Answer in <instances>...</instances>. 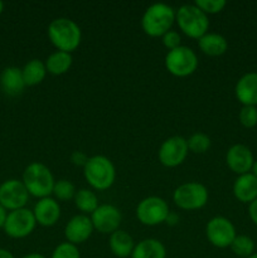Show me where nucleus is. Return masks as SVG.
<instances>
[{
	"label": "nucleus",
	"mask_w": 257,
	"mask_h": 258,
	"mask_svg": "<svg viewBox=\"0 0 257 258\" xmlns=\"http://www.w3.org/2000/svg\"><path fill=\"white\" fill-rule=\"evenodd\" d=\"M90 218L96 231L102 234H112L113 232L118 231V227L122 221V214L115 206L101 204L91 214Z\"/></svg>",
	"instance_id": "nucleus-13"
},
{
	"label": "nucleus",
	"mask_w": 257,
	"mask_h": 258,
	"mask_svg": "<svg viewBox=\"0 0 257 258\" xmlns=\"http://www.w3.org/2000/svg\"><path fill=\"white\" fill-rule=\"evenodd\" d=\"M175 20L179 29L189 38L199 39L208 33V15L194 4L181 5L175 12Z\"/></svg>",
	"instance_id": "nucleus-5"
},
{
	"label": "nucleus",
	"mask_w": 257,
	"mask_h": 258,
	"mask_svg": "<svg viewBox=\"0 0 257 258\" xmlns=\"http://www.w3.org/2000/svg\"><path fill=\"white\" fill-rule=\"evenodd\" d=\"M188 143L183 136H171L159 149V161L166 168H175L183 164L188 155Z\"/></svg>",
	"instance_id": "nucleus-12"
},
{
	"label": "nucleus",
	"mask_w": 257,
	"mask_h": 258,
	"mask_svg": "<svg viewBox=\"0 0 257 258\" xmlns=\"http://www.w3.org/2000/svg\"><path fill=\"white\" fill-rule=\"evenodd\" d=\"M133 258H165L166 249L165 246L159 239L146 238L135 244Z\"/></svg>",
	"instance_id": "nucleus-22"
},
{
	"label": "nucleus",
	"mask_w": 257,
	"mask_h": 258,
	"mask_svg": "<svg viewBox=\"0 0 257 258\" xmlns=\"http://www.w3.org/2000/svg\"><path fill=\"white\" fill-rule=\"evenodd\" d=\"M76 191L77 190H76V186L72 181L62 179V180L55 181L54 186H53L52 194L55 197V199H58V201L67 202L75 198Z\"/></svg>",
	"instance_id": "nucleus-27"
},
{
	"label": "nucleus",
	"mask_w": 257,
	"mask_h": 258,
	"mask_svg": "<svg viewBox=\"0 0 257 258\" xmlns=\"http://www.w3.org/2000/svg\"><path fill=\"white\" fill-rule=\"evenodd\" d=\"M175 22V10L164 3L150 5L141 18V27L149 37H163Z\"/></svg>",
	"instance_id": "nucleus-2"
},
{
	"label": "nucleus",
	"mask_w": 257,
	"mask_h": 258,
	"mask_svg": "<svg viewBox=\"0 0 257 258\" xmlns=\"http://www.w3.org/2000/svg\"><path fill=\"white\" fill-rule=\"evenodd\" d=\"M180 43H181V38L179 35L178 32L175 30H169L168 33L163 35V44L168 48L169 50L171 49H175V48L180 47Z\"/></svg>",
	"instance_id": "nucleus-32"
},
{
	"label": "nucleus",
	"mask_w": 257,
	"mask_h": 258,
	"mask_svg": "<svg viewBox=\"0 0 257 258\" xmlns=\"http://www.w3.org/2000/svg\"><path fill=\"white\" fill-rule=\"evenodd\" d=\"M178 221H179L178 216H176L175 213H171V212H170L165 222H166V223H168V224H171V226H174V224H175Z\"/></svg>",
	"instance_id": "nucleus-36"
},
{
	"label": "nucleus",
	"mask_w": 257,
	"mask_h": 258,
	"mask_svg": "<svg viewBox=\"0 0 257 258\" xmlns=\"http://www.w3.org/2000/svg\"><path fill=\"white\" fill-rule=\"evenodd\" d=\"M37 221L33 211L28 208H20L8 213L7 222L4 224V232L15 239L25 238L34 231Z\"/></svg>",
	"instance_id": "nucleus-9"
},
{
	"label": "nucleus",
	"mask_w": 257,
	"mask_h": 258,
	"mask_svg": "<svg viewBox=\"0 0 257 258\" xmlns=\"http://www.w3.org/2000/svg\"><path fill=\"white\" fill-rule=\"evenodd\" d=\"M208 198V189L197 181L181 184L174 190L173 194L175 206L183 211H198L206 206Z\"/></svg>",
	"instance_id": "nucleus-7"
},
{
	"label": "nucleus",
	"mask_w": 257,
	"mask_h": 258,
	"mask_svg": "<svg viewBox=\"0 0 257 258\" xmlns=\"http://www.w3.org/2000/svg\"><path fill=\"white\" fill-rule=\"evenodd\" d=\"M108 247H110L111 252L118 258H126L133 254L134 248H135V243H134L133 237L125 231L113 232L110 234V241H108Z\"/></svg>",
	"instance_id": "nucleus-21"
},
{
	"label": "nucleus",
	"mask_w": 257,
	"mask_h": 258,
	"mask_svg": "<svg viewBox=\"0 0 257 258\" xmlns=\"http://www.w3.org/2000/svg\"><path fill=\"white\" fill-rule=\"evenodd\" d=\"M234 95L243 106H257V72H248L236 83Z\"/></svg>",
	"instance_id": "nucleus-17"
},
{
	"label": "nucleus",
	"mask_w": 257,
	"mask_h": 258,
	"mask_svg": "<svg viewBox=\"0 0 257 258\" xmlns=\"http://www.w3.org/2000/svg\"><path fill=\"white\" fill-rule=\"evenodd\" d=\"M0 86L4 93L9 96H18L25 87L22 70L18 67H7L0 75Z\"/></svg>",
	"instance_id": "nucleus-19"
},
{
	"label": "nucleus",
	"mask_w": 257,
	"mask_h": 258,
	"mask_svg": "<svg viewBox=\"0 0 257 258\" xmlns=\"http://www.w3.org/2000/svg\"><path fill=\"white\" fill-rule=\"evenodd\" d=\"M207 239L217 248L231 247L232 242L236 238V228L233 223L226 217H214L206 226Z\"/></svg>",
	"instance_id": "nucleus-10"
},
{
	"label": "nucleus",
	"mask_w": 257,
	"mask_h": 258,
	"mask_svg": "<svg viewBox=\"0 0 257 258\" xmlns=\"http://www.w3.org/2000/svg\"><path fill=\"white\" fill-rule=\"evenodd\" d=\"M251 173L253 174L254 176H256L257 178V160H254V163H253V165H252V169H251Z\"/></svg>",
	"instance_id": "nucleus-39"
},
{
	"label": "nucleus",
	"mask_w": 257,
	"mask_h": 258,
	"mask_svg": "<svg viewBox=\"0 0 257 258\" xmlns=\"http://www.w3.org/2000/svg\"><path fill=\"white\" fill-rule=\"evenodd\" d=\"M50 43L60 52L72 53L77 49L82 39V32L76 22L68 18H57L52 20L47 29Z\"/></svg>",
	"instance_id": "nucleus-1"
},
{
	"label": "nucleus",
	"mask_w": 257,
	"mask_h": 258,
	"mask_svg": "<svg viewBox=\"0 0 257 258\" xmlns=\"http://www.w3.org/2000/svg\"><path fill=\"white\" fill-rule=\"evenodd\" d=\"M165 68L175 77H188L198 68V57L191 48L186 45L171 49L165 55Z\"/></svg>",
	"instance_id": "nucleus-6"
},
{
	"label": "nucleus",
	"mask_w": 257,
	"mask_h": 258,
	"mask_svg": "<svg viewBox=\"0 0 257 258\" xmlns=\"http://www.w3.org/2000/svg\"><path fill=\"white\" fill-rule=\"evenodd\" d=\"M75 201V206L77 207L78 211L82 212L83 214H92L96 209L98 208V198L92 190L90 189H80L76 191V196L73 198Z\"/></svg>",
	"instance_id": "nucleus-25"
},
{
	"label": "nucleus",
	"mask_w": 257,
	"mask_h": 258,
	"mask_svg": "<svg viewBox=\"0 0 257 258\" xmlns=\"http://www.w3.org/2000/svg\"><path fill=\"white\" fill-rule=\"evenodd\" d=\"M0 258H15L13 256L12 252H9L8 249L0 248Z\"/></svg>",
	"instance_id": "nucleus-37"
},
{
	"label": "nucleus",
	"mask_w": 257,
	"mask_h": 258,
	"mask_svg": "<svg viewBox=\"0 0 257 258\" xmlns=\"http://www.w3.org/2000/svg\"><path fill=\"white\" fill-rule=\"evenodd\" d=\"M50 258H81V253L76 244L63 242L55 247Z\"/></svg>",
	"instance_id": "nucleus-29"
},
{
	"label": "nucleus",
	"mask_w": 257,
	"mask_h": 258,
	"mask_svg": "<svg viewBox=\"0 0 257 258\" xmlns=\"http://www.w3.org/2000/svg\"><path fill=\"white\" fill-rule=\"evenodd\" d=\"M86 181L95 190H107L112 186L116 179V169L112 161L103 155H95L88 158L83 168Z\"/></svg>",
	"instance_id": "nucleus-3"
},
{
	"label": "nucleus",
	"mask_w": 257,
	"mask_h": 258,
	"mask_svg": "<svg viewBox=\"0 0 257 258\" xmlns=\"http://www.w3.org/2000/svg\"><path fill=\"white\" fill-rule=\"evenodd\" d=\"M169 213L168 203L159 197H148L136 207V218L144 226L153 227L164 223Z\"/></svg>",
	"instance_id": "nucleus-8"
},
{
	"label": "nucleus",
	"mask_w": 257,
	"mask_h": 258,
	"mask_svg": "<svg viewBox=\"0 0 257 258\" xmlns=\"http://www.w3.org/2000/svg\"><path fill=\"white\" fill-rule=\"evenodd\" d=\"M231 249L236 256L247 258L254 253V242L251 237L239 234L232 242Z\"/></svg>",
	"instance_id": "nucleus-26"
},
{
	"label": "nucleus",
	"mask_w": 257,
	"mask_h": 258,
	"mask_svg": "<svg viewBox=\"0 0 257 258\" xmlns=\"http://www.w3.org/2000/svg\"><path fill=\"white\" fill-rule=\"evenodd\" d=\"M247 258H257V253H256V252H254L253 254H251V256H249V257H247Z\"/></svg>",
	"instance_id": "nucleus-41"
},
{
	"label": "nucleus",
	"mask_w": 257,
	"mask_h": 258,
	"mask_svg": "<svg viewBox=\"0 0 257 258\" xmlns=\"http://www.w3.org/2000/svg\"><path fill=\"white\" fill-rule=\"evenodd\" d=\"M233 194L241 203L251 204L257 199V178L252 173L238 175L233 184Z\"/></svg>",
	"instance_id": "nucleus-18"
},
{
	"label": "nucleus",
	"mask_w": 257,
	"mask_h": 258,
	"mask_svg": "<svg viewBox=\"0 0 257 258\" xmlns=\"http://www.w3.org/2000/svg\"><path fill=\"white\" fill-rule=\"evenodd\" d=\"M22 258H45V257L43 256V254H40V253H29V254H27V256H24Z\"/></svg>",
	"instance_id": "nucleus-38"
},
{
	"label": "nucleus",
	"mask_w": 257,
	"mask_h": 258,
	"mask_svg": "<svg viewBox=\"0 0 257 258\" xmlns=\"http://www.w3.org/2000/svg\"><path fill=\"white\" fill-rule=\"evenodd\" d=\"M73 58L71 53L60 52V50H55L54 53L47 58L44 62L45 68H47V73H50L53 76H60L65 75L70 71L71 66H72Z\"/></svg>",
	"instance_id": "nucleus-23"
},
{
	"label": "nucleus",
	"mask_w": 257,
	"mask_h": 258,
	"mask_svg": "<svg viewBox=\"0 0 257 258\" xmlns=\"http://www.w3.org/2000/svg\"><path fill=\"white\" fill-rule=\"evenodd\" d=\"M188 149L194 154H203L211 148V138L204 133H196L186 140Z\"/></svg>",
	"instance_id": "nucleus-28"
},
{
	"label": "nucleus",
	"mask_w": 257,
	"mask_h": 258,
	"mask_svg": "<svg viewBox=\"0 0 257 258\" xmlns=\"http://www.w3.org/2000/svg\"><path fill=\"white\" fill-rule=\"evenodd\" d=\"M37 223L42 227H52L59 221L60 207L54 198H42L37 202L33 209Z\"/></svg>",
	"instance_id": "nucleus-16"
},
{
	"label": "nucleus",
	"mask_w": 257,
	"mask_h": 258,
	"mask_svg": "<svg viewBox=\"0 0 257 258\" xmlns=\"http://www.w3.org/2000/svg\"><path fill=\"white\" fill-rule=\"evenodd\" d=\"M198 47L204 54L211 57H218L224 54L228 49V42L218 33H207L198 39Z\"/></svg>",
	"instance_id": "nucleus-20"
},
{
	"label": "nucleus",
	"mask_w": 257,
	"mask_h": 258,
	"mask_svg": "<svg viewBox=\"0 0 257 258\" xmlns=\"http://www.w3.org/2000/svg\"><path fill=\"white\" fill-rule=\"evenodd\" d=\"M29 199V193L22 180L8 179L0 184V204L7 211H17L25 208Z\"/></svg>",
	"instance_id": "nucleus-11"
},
{
	"label": "nucleus",
	"mask_w": 257,
	"mask_h": 258,
	"mask_svg": "<svg viewBox=\"0 0 257 258\" xmlns=\"http://www.w3.org/2000/svg\"><path fill=\"white\" fill-rule=\"evenodd\" d=\"M239 122L246 128H252L257 125V107L256 106H242L239 111Z\"/></svg>",
	"instance_id": "nucleus-31"
},
{
	"label": "nucleus",
	"mask_w": 257,
	"mask_h": 258,
	"mask_svg": "<svg viewBox=\"0 0 257 258\" xmlns=\"http://www.w3.org/2000/svg\"><path fill=\"white\" fill-rule=\"evenodd\" d=\"M194 5L198 7L204 14H217L226 8V0H196Z\"/></svg>",
	"instance_id": "nucleus-30"
},
{
	"label": "nucleus",
	"mask_w": 257,
	"mask_h": 258,
	"mask_svg": "<svg viewBox=\"0 0 257 258\" xmlns=\"http://www.w3.org/2000/svg\"><path fill=\"white\" fill-rule=\"evenodd\" d=\"M71 161L76 166H83L85 168L86 163L88 161V156L83 151H73L71 155Z\"/></svg>",
	"instance_id": "nucleus-33"
},
{
	"label": "nucleus",
	"mask_w": 257,
	"mask_h": 258,
	"mask_svg": "<svg viewBox=\"0 0 257 258\" xmlns=\"http://www.w3.org/2000/svg\"><path fill=\"white\" fill-rule=\"evenodd\" d=\"M248 216L251 221L253 222V224L257 226V199L248 206Z\"/></svg>",
	"instance_id": "nucleus-34"
},
{
	"label": "nucleus",
	"mask_w": 257,
	"mask_h": 258,
	"mask_svg": "<svg viewBox=\"0 0 257 258\" xmlns=\"http://www.w3.org/2000/svg\"><path fill=\"white\" fill-rule=\"evenodd\" d=\"M8 217V211L4 208V207L0 204V228H4V224L7 222Z\"/></svg>",
	"instance_id": "nucleus-35"
},
{
	"label": "nucleus",
	"mask_w": 257,
	"mask_h": 258,
	"mask_svg": "<svg viewBox=\"0 0 257 258\" xmlns=\"http://www.w3.org/2000/svg\"><path fill=\"white\" fill-rule=\"evenodd\" d=\"M3 10H4V4H3V2H0V14L3 13Z\"/></svg>",
	"instance_id": "nucleus-40"
},
{
	"label": "nucleus",
	"mask_w": 257,
	"mask_h": 258,
	"mask_svg": "<svg viewBox=\"0 0 257 258\" xmlns=\"http://www.w3.org/2000/svg\"><path fill=\"white\" fill-rule=\"evenodd\" d=\"M227 166L237 175H243L251 171L254 163L253 154L248 146L243 144L232 145L226 154Z\"/></svg>",
	"instance_id": "nucleus-14"
},
{
	"label": "nucleus",
	"mask_w": 257,
	"mask_h": 258,
	"mask_svg": "<svg viewBox=\"0 0 257 258\" xmlns=\"http://www.w3.org/2000/svg\"><path fill=\"white\" fill-rule=\"evenodd\" d=\"M23 78L25 86H37L44 81L47 76V68L40 59H32L23 67Z\"/></svg>",
	"instance_id": "nucleus-24"
},
{
	"label": "nucleus",
	"mask_w": 257,
	"mask_h": 258,
	"mask_svg": "<svg viewBox=\"0 0 257 258\" xmlns=\"http://www.w3.org/2000/svg\"><path fill=\"white\" fill-rule=\"evenodd\" d=\"M93 231L95 228L90 217L86 214H78L70 219L65 228V236L67 242L77 246L85 243L92 236Z\"/></svg>",
	"instance_id": "nucleus-15"
},
{
	"label": "nucleus",
	"mask_w": 257,
	"mask_h": 258,
	"mask_svg": "<svg viewBox=\"0 0 257 258\" xmlns=\"http://www.w3.org/2000/svg\"><path fill=\"white\" fill-rule=\"evenodd\" d=\"M23 184L27 188L29 196L35 198H47L53 193L54 176L47 165L42 163H30L23 173Z\"/></svg>",
	"instance_id": "nucleus-4"
}]
</instances>
